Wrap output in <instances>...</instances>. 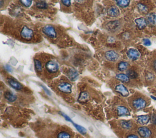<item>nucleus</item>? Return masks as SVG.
I'll return each instance as SVG.
<instances>
[{"instance_id":"f257e3e1","label":"nucleus","mask_w":156,"mask_h":138,"mask_svg":"<svg viewBox=\"0 0 156 138\" xmlns=\"http://www.w3.org/2000/svg\"><path fill=\"white\" fill-rule=\"evenodd\" d=\"M44 34L50 38H54L57 36V33L54 28L51 25H46L42 29Z\"/></svg>"},{"instance_id":"f03ea898","label":"nucleus","mask_w":156,"mask_h":138,"mask_svg":"<svg viewBox=\"0 0 156 138\" xmlns=\"http://www.w3.org/2000/svg\"><path fill=\"white\" fill-rule=\"evenodd\" d=\"M132 106L136 110H141L146 107L147 105V102L144 99L142 98H138L135 99L132 102Z\"/></svg>"},{"instance_id":"7ed1b4c3","label":"nucleus","mask_w":156,"mask_h":138,"mask_svg":"<svg viewBox=\"0 0 156 138\" xmlns=\"http://www.w3.org/2000/svg\"><path fill=\"white\" fill-rule=\"evenodd\" d=\"M34 32L32 29H29L27 26H24L21 31V36L23 38L26 40H31L33 38Z\"/></svg>"},{"instance_id":"20e7f679","label":"nucleus","mask_w":156,"mask_h":138,"mask_svg":"<svg viewBox=\"0 0 156 138\" xmlns=\"http://www.w3.org/2000/svg\"><path fill=\"white\" fill-rule=\"evenodd\" d=\"M46 68L51 73H55L58 72L59 66V64L55 61L51 60L46 63Z\"/></svg>"},{"instance_id":"39448f33","label":"nucleus","mask_w":156,"mask_h":138,"mask_svg":"<svg viewBox=\"0 0 156 138\" xmlns=\"http://www.w3.org/2000/svg\"><path fill=\"white\" fill-rule=\"evenodd\" d=\"M127 55L129 59L132 60H136L140 57V53L136 49H129L127 52Z\"/></svg>"},{"instance_id":"423d86ee","label":"nucleus","mask_w":156,"mask_h":138,"mask_svg":"<svg viewBox=\"0 0 156 138\" xmlns=\"http://www.w3.org/2000/svg\"><path fill=\"white\" fill-rule=\"evenodd\" d=\"M116 92L119 94H121L122 96L127 97L129 95V92L127 88L123 84H118L115 86V88Z\"/></svg>"},{"instance_id":"0eeeda50","label":"nucleus","mask_w":156,"mask_h":138,"mask_svg":"<svg viewBox=\"0 0 156 138\" xmlns=\"http://www.w3.org/2000/svg\"><path fill=\"white\" fill-rule=\"evenodd\" d=\"M138 133L139 135L143 138H149L151 135V131L146 127H141L138 128Z\"/></svg>"},{"instance_id":"6e6552de","label":"nucleus","mask_w":156,"mask_h":138,"mask_svg":"<svg viewBox=\"0 0 156 138\" xmlns=\"http://www.w3.org/2000/svg\"><path fill=\"white\" fill-rule=\"evenodd\" d=\"M105 57L107 60L111 62H115L118 59V54L115 52V51L111 50H108L105 54Z\"/></svg>"},{"instance_id":"1a4fd4ad","label":"nucleus","mask_w":156,"mask_h":138,"mask_svg":"<svg viewBox=\"0 0 156 138\" xmlns=\"http://www.w3.org/2000/svg\"><path fill=\"white\" fill-rule=\"evenodd\" d=\"M58 88L61 92H63V93H70L71 92L72 86L71 84L69 83L64 82V83H60L58 85Z\"/></svg>"},{"instance_id":"9d476101","label":"nucleus","mask_w":156,"mask_h":138,"mask_svg":"<svg viewBox=\"0 0 156 138\" xmlns=\"http://www.w3.org/2000/svg\"><path fill=\"white\" fill-rule=\"evenodd\" d=\"M117 112L119 116H127L130 115V112L129 110L124 106H117Z\"/></svg>"},{"instance_id":"9b49d317","label":"nucleus","mask_w":156,"mask_h":138,"mask_svg":"<svg viewBox=\"0 0 156 138\" xmlns=\"http://www.w3.org/2000/svg\"><path fill=\"white\" fill-rule=\"evenodd\" d=\"M135 22H136V24H137V27L140 29H143L144 28H146L148 23L147 20L143 17L136 19L135 20Z\"/></svg>"},{"instance_id":"f8f14e48","label":"nucleus","mask_w":156,"mask_h":138,"mask_svg":"<svg viewBox=\"0 0 156 138\" xmlns=\"http://www.w3.org/2000/svg\"><path fill=\"white\" fill-rule=\"evenodd\" d=\"M8 82L10 86L15 90H21L22 89V85H21L16 80H15L14 79H9L8 80Z\"/></svg>"},{"instance_id":"ddd939ff","label":"nucleus","mask_w":156,"mask_h":138,"mask_svg":"<svg viewBox=\"0 0 156 138\" xmlns=\"http://www.w3.org/2000/svg\"><path fill=\"white\" fill-rule=\"evenodd\" d=\"M67 75H68V77L71 81H75L79 77V73H78L76 69L71 68L69 71L68 73H67Z\"/></svg>"},{"instance_id":"4468645a","label":"nucleus","mask_w":156,"mask_h":138,"mask_svg":"<svg viewBox=\"0 0 156 138\" xmlns=\"http://www.w3.org/2000/svg\"><path fill=\"white\" fill-rule=\"evenodd\" d=\"M150 120V117L148 115H142L137 117V122L140 125H146L147 124Z\"/></svg>"},{"instance_id":"2eb2a0df","label":"nucleus","mask_w":156,"mask_h":138,"mask_svg":"<svg viewBox=\"0 0 156 138\" xmlns=\"http://www.w3.org/2000/svg\"><path fill=\"white\" fill-rule=\"evenodd\" d=\"M107 13L111 17H117L119 13V9L115 6H112L109 7L107 10Z\"/></svg>"},{"instance_id":"dca6fc26","label":"nucleus","mask_w":156,"mask_h":138,"mask_svg":"<svg viewBox=\"0 0 156 138\" xmlns=\"http://www.w3.org/2000/svg\"><path fill=\"white\" fill-rule=\"evenodd\" d=\"M88 99H89V94L87 93V91H83L80 94L79 98H78V101L80 103H85Z\"/></svg>"},{"instance_id":"f3484780","label":"nucleus","mask_w":156,"mask_h":138,"mask_svg":"<svg viewBox=\"0 0 156 138\" xmlns=\"http://www.w3.org/2000/svg\"><path fill=\"white\" fill-rule=\"evenodd\" d=\"M4 98L10 102H14L17 100V96L10 91H6L4 93Z\"/></svg>"},{"instance_id":"a211bd4d","label":"nucleus","mask_w":156,"mask_h":138,"mask_svg":"<svg viewBox=\"0 0 156 138\" xmlns=\"http://www.w3.org/2000/svg\"><path fill=\"white\" fill-rule=\"evenodd\" d=\"M116 78L118 80L122 81V82L128 83L129 81V77L128 76V75L124 74H122V73L117 74L116 75Z\"/></svg>"},{"instance_id":"6ab92c4d","label":"nucleus","mask_w":156,"mask_h":138,"mask_svg":"<svg viewBox=\"0 0 156 138\" xmlns=\"http://www.w3.org/2000/svg\"><path fill=\"white\" fill-rule=\"evenodd\" d=\"M147 22L151 25L156 24V15L154 13H150L147 18Z\"/></svg>"},{"instance_id":"aec40b11","label":"nucleus","mask_w":156,"mask_h":138,"mask_svg":"<svg viewBox=\"0 0 156 138\" xmlns=\"http://www.w3.org/2000/svg\"><path fill=\"white\" fill-rule=\"evenodd\" d=\"M137 7L138 11L142 13H147L148 12V8L146 5L142 3H138L137 4Z\"/></svg>"},{"instance_id":"412c9836","label":"nucleus","mask_w":156,"mask_h":138,"mask_svg":"<svg viewBox=\"0 0 156 138\" xmlns=\"http://www.w3.org/2000/svg\"><path fill=\"white\" fill-rule=\"evenodd\" d=\"M116 3L119 7L124 8L129 6L130 1H129V0H120V1L118 0V1H116Z\"/></svg>"},{"instance_id":"4be33fe9","label":"nucleus","mask_w":156,"mask_h":138,"mask_svg":"<svg viewBox=\"0 0 156 138\" xmlns=\"http://www.w3.org/2000/svg\"><path fill=\"white\" fill-rule=\"evenodd\" d=\"M120 125L124 129H131V127L132 126L131 122L124 120H123L120 122Z\"/></svg>"},{"instance_id":"5701e85b","label":"nucleus","mask_w":156,"mask_h":138,"mask_svg":"<svg viewBox=\"0 0 156 138\" xmlns=\"http://www.w3.org/2000/svg\"><path fill=\"white\" fill-rule=\"evenodd\" d=\"M72 124H73V125L75 126V127L77 129V130L78 131H79V133H81V134H83V135L86 134L87 130L85 129L84 127H82V126H81V125H79L75 124L74 122H72Z\"/></svg>"},{"instance_id":"b1692460","label":"nucleus","mask_w":156,"mask_h":138,"mask_svg":"<svg viewBox=\"0 0 156 138\" xmlns=\"http://www.w3.org/2000/svg\"><path fill=\"white\" fill-rule=\"evenodd\" d=\"M129 66V63L126 62H119L118 66V68L119 71H124L126 70Z\"/></svg>"},{"instance_id":"393cba45","label":"nucleus","mask_w":156,"mask_h":138,"mask_svg":"<svg viewBox=\"0 0 156 138\" xmlns=\"http://www.w3.org/2000/svg\"><path fill=\"white\" fill-rule=\"evenodd\" d=\"M36 7L40 9H45L48 8V6L46 2L43 1H38L37 3H36Z\"/></svg>"},{"instance_id":"a878e982","label":"nucleus","mask_w":156,"mask_h":138,"mask_svg":"<svg viewBox=\"0 0 156 138\" xmlns=\"http://www.w3.org/2000/svg\"><path fill=\"white\" fill-rule=\"evenodd\" d=\"M127 75L129 78H131V79H136L138 76V74L136 71L132 69H130L127 71Z\"/></svg>"},{"instance_id":"bb28decb","label":"nucleus","mask_w":156,"mask_h":138,"mask_svg":"<svg viewBox=\"0 0 156 138\" xmlns=\"http://www.w3.org/2000/svg\"><path fill=\"white\" fill-rule=\"evenodd\" d=\"M58 138H71V136L67 132L62 131L59 133Z\"/></svg>"},{"instance_id":"cd10ccee","label":"nucleus","mask_w":156,"mask_h":138,"mask_svg":"<svg viewBox=\"0 0 156 138\" xmlns=\"http://www.w3.org/2000/svg\"><path fill=\"white\" fill-rule=\"evenodd\" d=\"M35 68L38 71H41L42 70V66H41V63L39 60H35Z\"/></svg>"},{"instance_id":"c85d7f7f","label":"nucleus","mask_w":156,"mask_h":138,"mask_svg":"<svg viewBox=\"0 0 156 138\" xmlns=\"http://www.w3.org/2000/svg\"><path fill=\"white\" fill-rule=\"evenodd\" d=\"M20 2L21 3V4H23L24 6L26 7H30L31 4H32V1H31V0H24V1H20Z\"/></svg>"},{"instance_id":"c756f323","label":"nucleus","mask_w":156,"mask_h":138,"mask_svg":"<svg viewBox=\"0 0 156 138\" xmlns=\"http://www.w3.org/2000/svg\"><path fill=\"white\" fill-rule=\"evenodd\" d=\"M143 44L145 46H150L151 44V41L149 39H147V38L143 39Z\"/></svg>"},{"instance_id":"7c9ffc66","label":"nucleus","mask_w":156,"mask_h":138,"mask_svg":"<svg viewBox=\"0 0 156 138\" xmlns=\"http://www.w3.org/2000/svg\"><path fill=\"white\" fill-rule=\"evenodd\" d=\"M60 114H62V116H63V117H64V118H65L67 121L70 122H71V123H72L73 121H72V120L71 119V118H70V117L69 116H68L66 114H64V113H61V112H60Z\"/></svg>"},{"instance_id":"2f4dec72","label":"nucleus","mask_w":156,"mask_h":138,"mask_svg":"<svg viewBox=\"0 0 156 138\" xmlns=\"http://www.w3.org/2000/svg\"><path fill=\"white\" fill-rule=\"evenodd\" d=\"M62 3L66 7H69L71 5V1H69V0H67V1H62Z\"/></svg>"},{"instance_id":"473e14b6","label":"nucleus","mask_w":156,"mask_h":138,"mask_svg":"<svg viewBox=\"0 0 156 138\" xmlns=\"http://www.w3.org/2000/svg\"><path fill=\"white\" fill-rule=\"evenodd\" d=\"M41 87H42V88H43V90H45V91L46 92V93H47V94H48V95H50V96L51 94V92H50V91H49V90H48L47 88H46L45 86H43V85H41Z\"/></svg>"},{"instance_id":"72a5a7b5","label":"nucleus","mask_w":156,"mask_h":138,"mask_svg":"<svg viewBox=\"0 0 156 138\" xmlns=\"http://www.w3.org/2000/svg\"><path fill=\"white\" fill-rule=\"evenodd\" d=\"M126 138H139V137H138V136H137V135H133V134H132V135H128V136H127Z\"/></svg>"},{"instance_id":"f704fd0d","label":"nucleus","mask_w":156,"mask_h":138,"mask_svg":"<svg viewBox=\"0 0 156 138\" xmlns=\"http://www.w3.org/2000/svg\"><path fill=\"white\" fill-rule=\"evenodd\" d=\"M5 68H6V69L7 71H9V72H10V71H12V68L10 67V66H9V65H6V66H5Z\"/></svg>"},{"instance_id":"c9c22d12","label":"nucleus","mask_w":156,"mask_h":138,"mask_svg":"<svg viewBox=\"0 0 156 138\" xmlns=\"http://www.w3.org/2000/svg\"><path fill=\"white\" fill-rule=\"evenodd\" d=\"M152 121L153 122V124H156V114H154L152 117Z\"/></svg>"},{"instance_id":"e433bc0d","label":"nucleus","mask_w":156,"mask_h":138,"mask_svg":"<svg viewBox=\"0 0 156 138\" xmlns=\"http://www.w3.org/2000/svg\"><path fill=\"white\" fill-rule=\"evenodd\" d=\"M154 68L156 70V60H155V62H154Z\"/></svg>"},{"instance_id":"4c0bfd02","label":"nucleus","mask_w":156,"mask_h":138,"mask_svg":"<svg viewBox=\"0 0 156 138\" xmlns=\"http://www.w3.org/2000/svg\"><path fill=\"white\" fill-rule=\"evenodd\" d=\"M151 98L154 99V100H156V98H155V97H154V96H151Z\"/></svg>"}]
</instances>
